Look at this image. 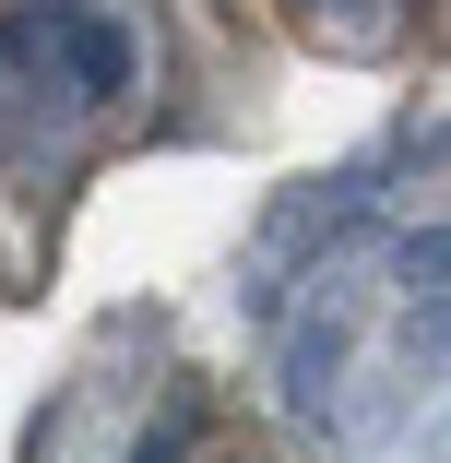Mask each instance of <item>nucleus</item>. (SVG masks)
<instances>
[{
	"label": "nucleus",
	"mask_w": 451,
	"mask_h": 463,
	"mask_svg": "<svg viewBox=\"0 0 451 463\" xmlns=\"http://www.w3.org/2000/svg\"><path fill=\"white\" fill-rule=\"evenodd\" d=\"M60 36H71V83H83V96H119V83H131V36L119 24H96V13L60 0Z\"/></svg>",
	"instance_id": "nucleus-1"
}]
</instances>
